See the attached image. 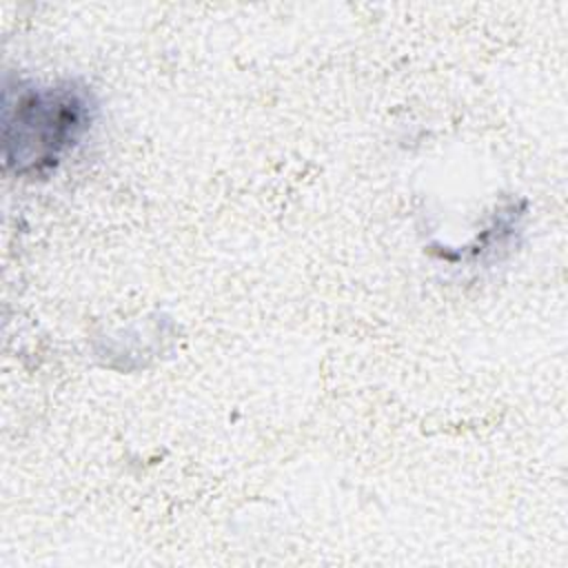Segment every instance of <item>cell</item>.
I'll use <instances>...</instances> for the list:
<instances>
[{"instance_id":"cell-1","label":"cell","mask_w":568,"mask_h":568,"mask_svg":"<svg viewBox=\"0 0 568 568\" xmlns=\"http://www.w3.org/2000/svg\"><path fill=\"white\" fill-rule=\"evenodd\" d=\"M95 100L78 80L24 82L4 87V169L18 178L53 173L89 133Z\"/></svg>"}]
</instances>
